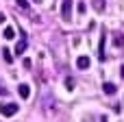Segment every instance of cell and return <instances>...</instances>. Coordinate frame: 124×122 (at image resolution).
I'll return each mask as SVG.
<instances>
[{"label":"cell","mask_w":124,"mask_h":122,"mask_svg":"<svg viewBox=\"0 0 124 122\" xmlns=\"http://www.w3.org/2000/svg\"><path fill=\"white\" fill-rule=\"evenodd\" d=\"M120 74H122V79H124V65H122V68H120Z\"/></svg>","instance_id":"2e32d148"},{"label":"cell","mask_w":124,"mask_h":122,"mask_svg":"<svg viewBox=\"0 0 124 122\" xmlns=\"http://www.w3.org/2000/svg\"><path fill=\"white\" fill-rule=\"evenodd\" d=\"M2 37H4V39H13V37H15V28H13V26H7V28L2 31Z\"/></svg>","instance_id":"52a82bcc"},{"label":"cell","mask_w":124,"mask_h":122,"mask_svg":"<svg viewBox=\"0 0 124 122\" xmlns=\"http://www.w3.org/2000/svg\"><path fill=\"white\" fill-rule=\"evenodd\" d=\"M113 44H116L118 48H122V46H124V35H122V33H116V35H113Z\"/></svg>","instance_id":"9c48e42d"},{"label":"cell","mask_w":124,"mask_h":122,"mask_svg":"<svg viewBox=\"0 0 124 122\" xmlns=\"http://www.w3.org/2000/svg\"><path fill=\"white\" fill-rule=\"evenodd\" d=\"M2 57H4V61H7V63H11V61H13V57H11V50H9V48H2Z\"/></svg>","instance_id":"8fae6325"},{"label":"cell","mask_w":124,"mask_h":122,"mask_svg":"<svg viewBox=\"0 0 124 122\" xmlns=\"http://www.w3.org/2000/svg\"><path fill=\"white\" fill-rule=\"evenodd\" d=\"M26 39H20L17 44H15V55H24V50H26Z\"/></svg>","instance_id":"8992f818"},{"label":"cell","mask_w":124,"mask_h":122,"mask_svg":"<svg viewBox=\"0 0 124 122\" xmlns=\"http://www.w3.org/2000/svg\"><path fill=\"white\" fill-rule=\"evenodd\" d=\"M17 111H20V107L15 103H2L0 105V116H4V118H13Z\"/></svg>","instance_id":"6da1fadb"},{"label":"cell","mask_w":124,"mask_h":122,"mask_svg":"<svg viewBox=\"0 0 124 122\" xmlns=\"http://www.w3.org/2000/svg\"><path fill=\"white\" fill-rule=\"evenodd\" d=\"M89 63H92L89 57H78V59H76V68H78V70H87Z\"/></svg>","instance_id":"3957f363"},{"label":"cell","mask_w":124,"mask_h":122,"mask_svg":"<svg viewBox=\"0 0 124 122\" xmlns=\"http://www.w3.org/2000/svg\"><path fill=\"white\" fill-rule=\"evenodd\" d=\"M85 9H87V4L85 2H78V13H85Z\"/></svg>","instance_id":"5bb4252c"},{"label":"cell","mask_w":124,"mask_h":122,"mask_svg":"<svg viewBox=\"0 0 124 122\" xmlns=\"http://www.w3.org/2000/svg\"><path fill=\"white\" fill-rule=\"evenodd\" d=\"M92 4H94V9H96V11H105V4H107V0H94Z\"/></svg>","instance_id":"30bf717a"},{"label":"cell","mask_w":124,"mask_h":122,"mask_svg":"<svg viewBox=\"0 0 124 122\" xmlns=\"http://www.w3.org/2000/svg\"><path fill=\"white\" fill-rule=\"evenodd\" d=\"M35 2H41V0H35Z\"/></svg>","instance_id":"ac0fdd59"},{"label":"cell","mask_w":124,"mask_h":122,"mask_svg":"<svg viewBox=\"0 0 124 122\" xmlns=\"http://www.w3.org/2000/svg\"><path fill=\"white\" fill-rule=\"evenodd\" d=\"M72 4H74L72 0H63V2H61V17H63L65 22L72 20Z\"/></svg>","instance_id":"7a4b0ae2"},{"label":"cell","mask_w":124,"mask_h":122,"mask_svg":"<svg viewBox=\"0 0 124 122\" xmlns=\"http://www.w3.org/2000/svg\"><path fill=\"white\" fill-rule=\"evenodd\" d=\"M17 94H20V98H28L31 96V87L26 83H22V85H17Z\"/></svg>","instance_id":"277c9868"},{"label":"cell","mask_w":124,"mask_h":122,"mask_svg":"<svg viewBox=\"0 0 124 122\" xmlns=\"http://www.w3.org/2000/svg\"><path fill=\"white\" fill-rule=\"evenodd\" d=\"M0 22H4V13H0Z\"/></svg>","instance_id":"e0dca14e"},{"label":"cell","mask_w":124,"mask_h":122,"mask_svg":"<svg viewBox=\"0 0 124 122\" xmlns=\"http://www.w3.org/2000/svg\"><path fill=\"white\" fill-rule=\"evenodd\" d=\"M4 94H7V89H4V87H0V96H4Z\"/></svg>","instance_id":"9a60e30c"},{"label":"cell","mask_w":124,"mask_h":122,"mask_svg":"<svg viewBox=\"0 0 124 122\" xmlns=\"http://www.w3.org/2000/svg\"><path fill=\"white\" fill-rule=\"evenodd\" d=\"M98 59H100V61L105 59V33H102V37H100V44H98Z\"/></svg>","instance_id":"ba28073f"},{"label":"cell","mask_w":124,"mask_h":122,"mask_svg":"<svg viewBox=\"0 0 124 122\" xmlns=\"http://www.w3.org/2000/svg\"><path fill=\"white\" fill-rule=\"evenodd\" d=\"M15 4H17L22 11H28V2H26V0H15Z\"/></svg>","instance_id":"7c38bea8"},{"label":"cell","mask_w":124,"mask_h":122,"mask_svg":"<svg viewBox=\"0 0 124 122\" xmlns=\"http://www.w3.org/2000/svg\"><path fill=\"white\" fill-rule=\"evenodd\" d=\"M102 92H105V94H109V96H113V94L118 92V87H116L113 83H102Z\"/></svg>","instance_id":"5b68a950"},{"label":"cell","mask_w":124,"mask_h":122,"mask_svg":"<svg viewBox=\"0 0 124 122\" xmlns=\"http://www.w3.org/2000/svg\"><path fill=\"white\" fill-rule=\"evenodd\" d=\"M65 87L68 89H74V79H65Z\"/></svg>","instance_id":"4fadbf2b"}]
</instances>
